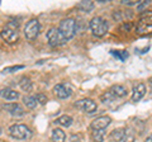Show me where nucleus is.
I'll use <instances>...</instances> for the list:
<instances>
[{
    "label": "nucleus",
    "instance_id": "nucleus-1",
    "mask_svg": "<svg viewBox=\"0 0 152 142\" xmlns=\"http://www.w3.org/2000/svg\"><path fill=\"white\" fill-rule=\"evenodd\" d=\"M60 32L64 34V37L66 40H71L72 37L76 34V31H77V26H76V20L72 18H66V19L61 20L60 27H58Z\"/></svg>",
    "mask_w": 152,
    "mask_h": 142
},
{
    "label": "nucleus",
    "instance_id": "nucleus-2",
    "mask_svg": "<svg viewBox=\"0 0 152 142\" xmlns=\"http://www.w3.org/2000/svg\"><path fill=\"white\" fill-rule=\"evenodd\" d=\"M136 32L140 34H152V12H147L140 18Z\"/></svg>",
    "mask_w": 152,
    "mask_h": 142
},
{
    "label": "nucleus",
    "instance_id": "nucleus-3",
    "mask_svg": "<svg viewBox=\"0 0 152 142\" xmlns=\"http://www.w3.org/2000/svg\"><path fill=\"white\" fill-rule=\"evenodd\" d=\"M90 29H91L93 34L96 37H103L107 34L108 32V23L104 20L102 17H94L90 20Z\"/></svg>",
    "mask_w": 152,
    "mask_h": 142
},
{
    "label": "nucleus",
    "instance_id": "nucleus-4",
    "mask_svg": "<svg viewBox=\"0 0 152 142\" xmlns=\"http://www.w3.org/2000/svg\"><path fill=\"white\" fill-rule=\"evenodd\" d=\"M9 133L13 138L17 140H27L32 136L31 130L24 124H14L9 128Z\"/></svg>",
    "mask_w": 152,
    "mask_h": 142
},
{
    "label": "nucleus",
    "instance_id": "nucleus-5",
    "mask_svg": "<svg viewBox=\"0 0 152 142\" xmlns=\"http://www.w3.org/2000/svg\"><path fill=\"white\" fill-rule=\"evenodd\" d=\"M47 40H48V43L52 47H57V46H64L67 40L64 37V34L60 32L58 28H51V29L47 32Z\"/></svg>",
    "mask_w": 152,
    "mask_h": 142
},
{
    "label": "nucleus",
    "instance_id": "nucleus-6",
    "mask_svg": "<svg viewBox=\"0 0 152 142\" xmlns=\"http://www.w3.org/2000/svg\"><path fill=\"white\" fill-rule=\"evenodd\" d=\"M39 29H41L39 22H38L37 19H31L26 24V27H24V36H26V38H28V40L37 38L38 33H39Z\"/></svg>",
    "mask_w": 152,
    "mask_h": 142
},
{
    "label": "nucleus",
    "instance_id": "nucleus-7",
    "mask_svg": "<svg viewBox=\"0 0 152 142\" xmlns=\"http://www.w3.org/2000/svg\"><path fill=\"white\" fill-rule=\"evenodd\" d=\"M75 105L79 109H81L83 112L89 113V114H93V113H95V112L98 111L96 103H95L94 100H91V99H89V98H85V99H81V100H77Z\"/></svg>",
    "mask_w": 152,
    "mask_h": 142
},
{
    "label": "nucleus",
    "instance_id": "nucleus-8",
    "mask_svg": "<svg viewBox=\"0 0 152 142\" xmlns=\"http://www.w3.org/2000/svg\"><path fill=\"white\" fill-rule=\"evenodd\" d=\"M112 123V118L108 116L99 117L96 119H94L91 123V128L93 130H105L107 127Z\"/></svg>",
    "mask_w": 152,
    "mask_h": 142
},
{
    "label": "nucleus",
    "instance_id": "nucleus-9",
    "mask_svg": "<svg viewBox=\"0 0 152 142\" xmlns=\"http://www.w3.org/2000/svg\"><path fill=\"white\" fill-rule=\"evenodd\" d=\"M146 94V85L143 83H138L133 86L132 90V100L133 102H140Z\"/></svg>",
    "mask_w": 152,
    "mask_h": 142
},
{
    "label": "nucleus",
    "instance_id": "nucleus-10",
    "mask_svg": "<svg viewBox=\"0 0 152 142\" xmlns=\"http://www.w3.org/2000/svg\"><path fill=\"white\" fill-rule=\"evenodd\" d=\"M1 37H3V40L8 42V43H15V42L18 41V32L15 29H10V28H3V31H1Z\"/></svg>",
    "mask_w": 152,
    "mask_h": 142
},
{
    "label": "nucleus",
    "instance_id": "nucleus-11",
    "mask_svg": "<svg viewBox=\"0 0 152 142\" xmlns=\"http://www.w3.org/2000/svg\"><path fill=\"white\" fill-rule=\"evenodd\" d=\"M53 93H55V95L57 98H60V99H66V98H69L71 95L70 88L65 84H57L53 88Z\"/></svg>",
    "mask_w": 152,
    "mask_h": 142
},
{
    "label": "nucleus",
    "instance_id": "nucleus-12",
    "mask_svg": "<svg viewBox=\"0 0 152 142\" xmlns=\"http://www.w3.org/2000/svg\"><path fill=\"white\" fill-rule=\"evenodd\" d=\"M4 108L10 113L12 116H15V117H22L24 114V109L22 108L20 104L18 103H10V104H7V105H4Z\"/></svg>",
    "mask_w": 152,
    "mask_h": 142
},
{
    "label": "nucleus",
    "instance_id": "nucleus-13",
    "mask_svg": "<svg viewBox=\"0 0 152 142\" xmlns=\"http://www.w3.org/2000/svg\"><path fill=\"white\" fill-rule=\"evenodd\" d=\"M110 140L113 142H122V140L126 137V128H117L110 133Z\"/></svg>",
    "mask_w": 152,
    "mask_h": 142
},
{
    "label": "nucleus",
    "instance_id": "nucleus-14",
    "mask_svg": "<svg viewBox=\"0 0 152 142\" xmlns=\"http://www.w3.org/2000/svg\"><path fill=\"white\" fill-rule=\"evenodd\" d=\"M65 138H66V136L61 128H55L52 131V135H51L52 142H65Z\"/></svg>",
    "mask_w": 152,
    "mask_h": 142
},
{
    "label": "nucleus",
    "instance_id": "nucleus-15",
    "mask_svg": "<svg viewBox=\"0 0 152 142\" xmlns=\"http://www.w3.org/2000/svg\"><path fill=\"white\" fill-rule=\"evenodd\" d=\"M110 91L117 98H123V97L127 95V88L123 86V85H113L110 88Z\"/></svg>",
    "mask_w": 152,
    "mask_h": 142
},
{
    "label": "nucleus",
    "instance_id": "nucleus-16",
    "mask_svg": "<svg viewBox=\"0 0 152 142\" xmlns=\"http://www.w3.org/2000/svg\"><path fill=\"white\" fill-rule=\"evenodd\" d=\"M1 97L7 100H17L19 98V94L13 90V89H3L1 90Z\"/></svg>",
    "mask_w": 152,
    "mask_h": 142
},
{
    "label": "nucleus",
    "instance_id": "nucleus-17",
    "mask_svg": "<svg viewBox=\"0 0 152 142\" xmlns=\"http://www.w3.org/2000/svg\"><path fill=\"white\" fill-rule=\"evenodd\" d=\"M76 8L84 13H90L94 9V3L89 1V0H86V1H80L77 5H76Z\"/></svg>",
    "mask_w": 152,
    "mask_h": 142
},
{
    "label": "nucleus",
    "instance_id": "nucleus-18",
    "mask_svg": "<svg viewBox=\"0 0 152 142\" xmlns=\"http://www.w3.org/2000/svg\"><path fill=\"white\" fill-rule=\"evenodd\" d=\"M55 123L57 126H62V127H70L71 124H72V118H71L70 116H61L60 118H57V119L55 121Z\"/></svg>",
    "mask_w": 152,
    "mask_h": 142
},
{
    "label": "nucleus",
    "instance_id": "nucleus-19",
    "mask_svg": "<svg viewBox=\"0 0 152 142\" xmlns=\"http://www.w3.org/2000/svg\"><path fill=\"white\" fill-rule=\"evenodd\" d=\"M19 85H20V89H22V90L26 91V93H29V91L32 90V86H33V84H32V81H31L29 78H22Z\"/></svg>",
    "mask_w": 152,
    "mask_h": 142
},
{
    "label": "nucleus",
    "instance_id": "nucleus-20",
    "mask_svg": "<svg viewBox=\"0 0 152 142\" xmlns=\"http://www.w3.org/2000/svg\"><path fill=\"white\" fill-rule=\"evenodd\" d=\"M23 103H24V105L27 108H29V109H34L38 105V102L34 97H24L23 98Z\"/></svg>",
    "mask_w": 152,
    "mask_h": 142
},
{
    "label": "nucleus",
    "instance_id": "nucleus-21",
    "mask_svg": "<svg viewBox=\"0 0 152 142\" xmlns=\"http://www.w3.org/2000/svg\"><path fill=\"white\" fill-rule=\"evenodd\" d=\"M105 137V131L104 130H93V140L95 142H103Z\"/></svg>",
    "mask_w": 152,
    "mask_h": 142
},
{
    "label": "nucleus",
    "instance_id": "nucleus-22",
    "mask_svg": "<svg viewBox=\"0 0 152 142\" xmlns=\"http://www.w3.org/2000/svg\"><path fill=\"white\" fill-rule=\"evenodd\" d=\"M117 97L114 95V94L109 90V91H105V93H103L102 95H100V99H102V102L104 103V104H109V103H112L114 99H115Z\"/></svg>",
    "mask_w": 152,
    "mask_h": 142
},
{
    "label": "nucleus",
    "instance_id": "nucleus-23",
    "mask_svg": "<svg viewBox=\"0 0 152 142\" xmlns=\"http://www.w3.org/2000/svg\"><path fill=\"white\" fill-rule=\"evenodd\" d=\"M22 69H24V66H23V65L10 66V67H5V69H4L3 72L4 74H10V72H15V71H18V70H22Z\"/></svg>",
    "mask_w": 152,
    "mask_h": 142
},
{
    "label": "nucleus",
    "instance_id": "nucleus-24",
    "mask_svg": "<svg viewBox=\"0 0 152 142\" xmlns=\"http://www.w3.org/2000/svg\"><path fill=\"white\" fill-rule=\"evenodd\" d=\"M34 98L37 99V102L39 103V104H46V103H47V97L45 95V94H42V93L36 94V97H34Z\"/></svg>",
    "mask_w": 152,
    "mask_h": 142
},
{
    "label": "nucleus",
    "instance_id": "nucleus-25",
    "mask_svg": "<svg viewBox=\"0 0 152 142\" xmlns=\"http://www.w3.org/2000/svg\"><path fill=\"white\" fill-rule=\"evenodd\" d=\"M131 27H132V23L131 22H124L123 24L119 27V29L122 31V32H128L131 29Z\"/></svg>",
    "mask_w": 152,
    "mask_h": 142
},
{
    "label": "nucleus",
    "instance_id": "nucleus-26",
    "mask_svg": "<svg viewBox=\"0 0 152 142\" xmlns=\"http://www.w3.org/2000/svg\"><path fill=\"white\" fill-rule=\"evenodd\" d=\"M113 18H114V20H117V22H122V12L121 10H115L113 13Z\"/></svg>",
    "mask_w": 152,
    "mask_h": 142
},
{
    "label": "nucleus",
    "instance_id": "nucleus-27",
    "mask_svg": "<svg viewBox=\"0 0 152 142\" xmlns=\"http://www.w3.org/2000/svg\"><path fill=\"white\" fill-rule=\"evenodd\" d=\"M121 3L124 5H138V1H136V0H122Z\"/></svg>",
    "mask_w": 152,
    "mask_h": 142
},
{
    "label": "nucleus",
    "instance_id": "nucleus-28",
    "mask_svg": "<svg viewBox=\"0 0 152 142\" xmlns=\"http://www.w3.org/2000/svg\"><path fill=\"white\" fill-rule=\"evenodd\" d=\"M122 142H134V136L133 135H126V137L122 140Z\"/></svg>",
    "mask_w": 152,
    "mask_h": 142
},
{
    "label": "nucleus",
    "instance_id": "nucleus-29",
    "mask_svg": "<svg viewBox=\"0 0 152 142\" xmlns=\"http://www.w3.org/2000/svg\"><path fill=\"white\" fill-rule=\"evenodd\" d=\"M148 5V1H142L141 4H138V5H137V9H138V10L141 12V10H143V9Z\"/></svg>",
    "mask_w": 152,
    "mask_h": 142
},
{
    "label": "nucleus",
    "instance_id": "nucleus-30",
    "mask_svg": "<svg viewBox=\"0 0 152 142\" xmlns=\"http://www.w3.org/2000/svg\"><path fill=\"white\" fill-rule=\"evenodd\" d=\"M114 52V55H115V56H121L122 53H121V52L122 51H113ZM123 57H128V53H127V52H124V53H123Z\"/></svg>",
    "mask_w": 152,
    "mask_h": 142
},
{
    "label": "nucleus",
    "instance_id": "nucleus-31",
    "mask_svg": "<svg viewBox=\"0 0 152 142\" xmlns=\"http://www.w3.org/2000/svg\"><path fill=\"white\" fill-rule=\"evenodd\" d=\"M145 142H152V136L147 137V138H146V141H145Z\"/></svg>",
    "mask_w": 152,
    "mask_h": 142
},
{
    "label": "nucleus",
    "instance_id": "nucleus-32",
    "mask_svg": "<svg viewBox=\"0 0 152 142\" xmlns=\"http://www.w3.org/2000/svg\"><path fill=\"white\" fill-rule=\"evenodd\" d=\"M150 83H151V86H152V78L150 79Z\"/></svg>",
    "mask_w": 152,
    "mask_h": 142
}]
</instances>
